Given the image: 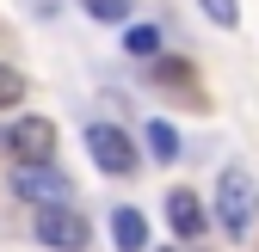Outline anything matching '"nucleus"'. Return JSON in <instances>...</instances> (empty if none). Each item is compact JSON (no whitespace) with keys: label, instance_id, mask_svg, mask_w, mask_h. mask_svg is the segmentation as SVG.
<instances>
[{"label":"nucleus","instance_id":"1","mask_svg":"<svg viewBox=\"0 0 259 252\" xmlns=\"http://www.w3.org/2000/svg\"><path fill=\"white\" fill-rule=\"evenodd\" d=\"M216 222L229 228V240H241L259 222V184H253V172L229 166V172L216 178Z\"/></svg>","mask_w":259,"mask_h":252},{"label":"nucleus","instance_id":"2","mask_svg":"<svg viewBox=\"0 0 259 252\" xmlns=\"http://www.w3.org/2000/svg\"><path fill=\"white\" fill-rule=\"evenodd\" d=\"M13 191H19L25 203L50 209V203H68V178H62L50 160H19V166H13Z\"/></svg>","mask_w":259,"mask_h":252},{"label":"nucleus","instance_id":"3","mask_svg":"<svg viewBox=\"0 0 259 252\" xmlns=\"http://www.w3.org/2000/svg\"><path fill=\"white\" fill-rule=\"evenodd\" d=\"M87 154H93V166L123 178V172H136V142H130L123 130H111V123H93L87 130Z\"/></svg>","mask_w":259,"mask_h":252},{"label":"nucleus","instance_id":"4","mask_svg":"<svg viewBox=\"0 0 259 252\" xmlns=\"http://www.w3.org/2000/svg\"><path fill=\"white\" fill-rule=\"evenodd\" d=\"M37 240L56 246V252H80L87 246V222H80L68 203H50V209H37Z\"/></svg>","mask_w":259,"mask_h":252},{"label":"nucleus","instance_id":"5","mask_svg":"<svg viewBox=\"0 0 259 252\" xmlns=\"http://www.w3.org/2000/svg\"><path fill=\"white\" fill-rule=\"evenodd\" d=\"M7 148H13V160H50L56 154V123L50 117H19L7 130Z\"/></svg>","mask_w":259,"mask_h":252},{"label":"nucleus","instance_id":"6","mask_svg":"<svg viewBox=\"0 0 259 252\" xmlns=\"http://www.w3.org/2000/svg\"><path fill=\"white\" fill-rule=\"evenodd\" d=\"M167 222H173L179 240H198L204 234V203L191 197V191H167Z\"/></svg>","mask_w":259,"mask_h":252},{"label":"nucleus","instance_id":"7","mask_svg":"<svg viewBox=\"0 0 259 252\" xmlns=\"http://www.w3.org/2000/svg\"><path fill=\"white\" fill-rule=\"evenodd\" d=\"M111 240H117V252H142V246H148L142 209H117V215H111Z\"/></svg>","mask_w":259,"mask_h":252},{"label":"nucleus","instance_id":"8","mask_svg":"<svg viewBox=\"0 0 259 252\" xmlns=\"http://www.w3.org/2000/svg\"><path fill=\"white\" fill-rule=\"evenodd\" d=\"M123 49H130V55H142V61L160 55V31H154V25H130V31H123Z\"/></svg>","mask_w":259,"mask_h":252},{"label":"nucleus","instance_id":"9","mask_svg":"<svg viewBox=\"0 0 259 252\" xmlns=\"http://www.w3.org/2000/svg\"><path fill=\"white\" fill-rule=\"evenodd\" d=\"M148 154H154V160H173V154H179L173 123H148Z\"/></svg>","mask_w":259,"mask_h":252},{"label":"nucleus","instance_id":"10","mask_svg":"<svg viewBox=\"0 0 259 252\" xmlns=\"http://www.w3.org/2000/svg\"><path fill=\"white\" fill-rule=\"evenodd\" d=\"M19 99H25V74H19V68H7V61H0V111H13Z\"/></svg>","mask_w":259,"mask_h":252},{"label":"nucleus","instance_id":"11","mask_svg":"<svg viewBox=\"0 0 259 252\" xmlns=\"http://www.w3.org/2000/svg\"><path fill=\"white\" fill-rule=\"evenodd\" d=\"M80 7H87L93 19H105V25H123V19H130V0H80Z\"/></svg>","mask_w":259,"mask_h":252},{"label":"nucleus","instance_id":"12","mask_svg":"<svg viewBox=\"0 0 259 252\" xmlns=\"http://www.w3.org/2000/svg\"><path fill=\"white\" fill-rule=\"evenodd\" d=\"M198 7H204L216 25H235V19H241V7H235V0H198Z\"/></svg>","mask_w":259,"mask_h":252},{"label":"nucleus","instance_id":"13","mask_svg":"<svg viewBox=\"0 0 259 252\" xmlns=\"http://www.w3.org/2000/svg\"><path fill=\"white\" fill-rule=\"evenodd\" d=\"M167 252H185V246H167Z\"/></svg>","mask_w":259,"mask_h":252}]
</instances>
